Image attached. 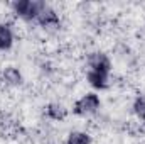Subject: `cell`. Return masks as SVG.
Listing matches in <instances>:
<instances>
[{
	"label": "cell",
	"instance_id": "6da1fadb",
	"mask_svg": "<svg viewBox=\"0 0 145 144\" xmlns=\"http://www.w3.org/2000/svg\"><path fill=\"white\" fill-rule=\"evenodd\" d=\"M46 3L39 0H15L12 3L14 12L24 20H37L39 14L44 10Z\"/></svg>",
	"mask_w": 145,
	"mask_h": 144
},
{
	"label": "cell",
	"instance_id": "7a4b0ae2",
	"mask_svg": "<svg viewBox=\"0 0 145 144\" xmlns=\"http://www.w3.org/2000/svg\"><path fill=\"white\" fill-rule=\"evenodd\" d=\"M101 105V100H100V97L96 95V93H86V95H83L79 100H76V104H74V107H72V112L76 114V115H91V114H95V112H98V108Z\"/></svg>",
	"mask_w": 145,
	"mask_h": 144
},
{
	"label": "cell",
	"instance_id": "3957f363",
	"mask_svg": "<svg viewBox=\"0 0 145 144\" xmlns=\"http://www.w3.org/2000/svg\"><path fill=\"white\" fill-rule=\"evenodd\" d=\"M88 63H89V70H93V71L108 75L110 70H111V61L105 53H93L89 56Z\"/></svg>",
	"mask_w": 145,
	"mask_h": 144
},
{
	"label": "cell",
	"instance_id": "277c9868",
	"mask_svg": "<svg viewBox=\"0 0 145 144\" xmlns=\"http://www.w3.org/2000/svg\"><path fill=\"white\" fill-rule=\"evenodd\" d=\"M37 24L42 26V27H59L61 26V19H59V14L54 9L46 5L44 10L37 17Z\"/></svg>",
	"mask_w": 145,
	"mask_h": 144
},
{
	"label": "cell",
	"instance_id": "5b68a950",
	"mask_svg": "<svg viewBox=\"0 0 145 144\" xmlns=\"http://www.w3.org/2000/svg\"><path fill=\"white\" fill-rule=\"evenodd\" d=\"M86 78H88V83H89L93 88H96V90H105V88H108V75H105V73H98V71L89 70L88 75H86Z\"/></svg>",
	"mask_w": 145,
	"mask_h": 144
},
{
	"label": "cell",
	"instance_id": "8992f818",
	"mask_svg": "<svg viewBox=\"0 0 145 144\" xmlns=\"http://www.w3.org/2000/svg\"><path fill=\"white\" fill-rule=\"evenodd\" d=\"M14 44V32L7 24H0V51L10 49Z\"/></svg>",
	"mask_w": 145,
	"mask_h": 144
},
{
	"label": "cell",
	"instance_id": "52a82bcc",
	"mask_svg": "<svg viewBox=\"0 0 145 144\" xmlns=\"http://www.w3.org/2000/svg\"><path fill=\"white\" fill-rule=\"evenodd\" d=\"M2 76H3V81L10 87H17V85L22 83V73L14 66H7L2 73Z\"/></svg>",
	"mask_w": 145,
	"mask_h": 144
},
{
	"label": "cell",
	"instance_id": "ba28073f",
	"mask_svg": "<svg viewBox=\"0 0 145 144\" xmlns=\"http://www.w3.org/2000/svg\"><path fill=\"white\" fill-rule=\"evenodd\" d=\"M46 114L52 120H64L66 115H68V110L63 107L61 104H49L46 107Z\"/></svg>",
	"mask_w": 145,
	"mask_h": 144
},
{
	"label": "cell",
	"instance_id": "9c48e42d",
	"mask_svg": "<svg viewBox=\"0 0 145 144\" xmlns=\"http://www.w3.org/2000/svg\"><path fill=\"white\" fill-rule=\"evenodd\" d=\"M66 144H91V137H89V134H86V132L72 131V132L68 134Z\"/></svg>",
	"mask_w": 145,
	"mask_h": 144
},
{
	"label": "cell",
	"instance_id": "30bf717a",
	"mask_svg": "<svg viewBox=\"0 0 145 144\" xmlns=\"http://www.w3.org/2000/svg\"><path fill=\"white\" fill-rule=\"evenodd\" d=\"M133 112H135L138 117H142L145 114V97H138V98L133 102Z\"/></svg>",
	"mask_w": 145,
	"mask_h": 144
},
{
	"label": "cell",
	"instance_id": "8fae6325",
	"mask_svg": "<svg viewBox=\"0 0 145 144\" xmlns=\"http://www.w3.org/2000/svg\"><path fill=\"white\" fill-rule=\"evenodd\" d=\"M140 119H142V120H144V124H145V114H144V115H142V117H140Z\"/></svg>",
	"mask_w": 145,
	"mask_h": 144
}]
</instances>
